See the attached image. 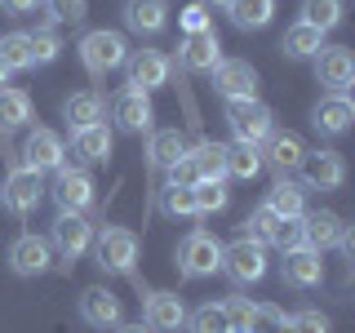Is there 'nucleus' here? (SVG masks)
Instances as JSON below:
<instances>
[{
  "label": "nucleus",
  "instance_id": "1",
  "mask_svg": "<svg viewBox=\"0 0 355 333\" xmlns=\"http://www.w3.org/2000/svg\"><path fill=\"white\" fill-rule=\"evenodd\" d=\"M125 58H129V44H125L120 31L98 27V31H85L80 36V62H85V71L94 76V80H103L107 71L125 67Z\"/></svg>",
  "mask_w": 355,
  "mask_h": 333
},
{
  "label": "nucleus",
  "instance_id": "2",
  "mask_svg": "<svg viewBox=\"0 0 355 333\" xmlns=\"http://www.w3.org/2000/svg\"><path fill=\"white\" fill-rule=\"evenodd\" d=\"M94 258L111 275H133V262H138V236H133L129 227L94 231Z\"/></svg>",
  "mask_w": 355,
  "mask_h": 333
},
{
  "label": "nucleus",
  "instance_id": "3",
  "mask_svg": "<svg viewBox=\"0 0 355 333\" xmlns=\"http://www.w3.org/2000/svg\"><path fill=\"white\" fill-rule=\"evenodd\" d=\"M271 107L262 103V98H231L227 103V125L236 133V142H249V147H258L266 142V133H271Z\"/></svg>",
  "mask_w": 355,
  "mask_h": 333
},
{
  "label": "nucleus",
  "instance_id": "4",
  "mask_svg": "<svg viewBox=\"0 0 355 333\" xmlns=\"http://www.w3.org/2000/svg\"><path fill=\"white\" fill-rule=\"evenodd\" d=\"M218 271L231 275V284H258L266 275V244H253L236 236L231 244H222V266Z\"/></svg>",
  "mask_w": 355,
  "mask_h": 333
},
{
  "label": "nucleus",
  "instance_id": "5",
  "mask_svg": "<svg viewBox=\"0 0 355 333\" xmlns=\"http://www.w3.org/2000/svg\"><path fill=\"white\" fill-rule=\"evenodd\" d=\"M222 266V244L209 236V231H191L182 244H178V271L187 280H205Z\"/></svg>",
  "mask_w": 355,
  "mask_h": 333
},
{
  "label": "nucleus",
  "instance_id": "6",
  "mask_svg": "<svg viewBox=\"0 0 355 333\" xmlns=\"http://www.w3.org/2000/svg\"><path fill=\"white\" fill-rule=\"evenodd\" d=\"M40 200H44V173L27 169V164H14L9 178H5V187H0V205H5L9 214L27 218Z\"/></svg>",
  "mask_w": 355,
  "mask_h": 333
},
{
  "label": "nucleus",
  "instance_id": "7",
  "mask_svg": "<svg viewBox=\"0 0 355 333\" xmlns=\"http://www.w3.org/2000/svg\"><path fill=\"white\" fill-rule=\"evenodd\" d=\"M173 76V62L164 58L160 49H133L125 58V85L138 89V94H151V89H164Z\"/></svg>",
  "mask_w": 355,
  "mask_h": 333
},
{
  "label": "nucleus",
  "instance_id": "8",
  "mask_svg": "<svg viewBox=\"0 0 355 333\" xmlns=\"http://www.w3.org/2000/svg\"><path fill=\"white\" fill-rule=\"evenodd\" d=\"M49 249H58L67 262L85 258V253L94 249V227L85 222V214H62L58 209V218H53V227H49Z\"/></svg>",
  "mask_w": 355,
  "mask_h": 333
},
{
  "label": "nucleus",
  "instance_id": "9",
  "mask_svg": "<svg viewBox=\"0 0 355 333\" xmlns=\"http://www.w3.org/2000/svg\"><path fill=\"white\" fill-rule=\"evenodd\" d=\"M53 200H58L62 214H85L94 205V178L80 164H62L58 178H53Z\"/></svg>",
  "mask_w": 355,
  "mask_h": 333
},
{
  "label": "nucleus",
  "instance_id": "10",
  "mask_svg": "<svg viewBox=\"0 0 355 333\" xmlns=\"http://www.w3.org/2000/svg\"><path fill=\"white\" fill-rule=\"evenodd\" d=\"M18 164H27V169H36V173H58L62 164H67L62 138L53 129H31L27 142H22V160Z\"/></svg>",
  "mask_w": 355,
  "mask_h": 333
},
{
  "label": "nucleus",
  "instance_id": "11",
  "mask_svg": "<svg viewBox=\"0 0 355 333\" xmlns=\"http://www.w3.org/2000/svg\"><path fill=\"white\" fill-rule=\"evenodd\" d=\"M315 80L329 89V94H347L355 85V58L347 44H324L315 53Z\"/></svg>",
  "mask_w": 355,
  "mask_h": 333
},
{
  "label": "nucleus",
  "instance_id": "12",
  "mask_svg": "<svg viewBox=\"0 0 355 333\" xmlns=\"http://www.w3.org/2000/svg\"><path fill=\"white\" fill-rule=\"evenodd\" d=\"M142 325H147L151 333H178L187 325V307L182 298L169 293V289H155V293L142 298Z\"/></svg>",
  "mask_w": 355,
  "mask_h": 333
},
{
  "label": "nucleus",
  "instance_id": "13",
  "mask_svg": "<svg viewBox=\"0 0 355 333\" xmlns=\"http://www.w3.org/2000/svg\"><path fill=\"white\" fill-rule=\"evenodd\" d=\"M209 76H214V89L227 103L231 98H258V67L244 58H222Z\"/></svg>",
  "mask_w": 355,
  "mask_h": 333
},
{
  "label": "nucleus",
  "instance_id": "14",
  "mask_svg": "<svg viewBox=\"0 0 355 333\" xmlns=\"http://www.w3.org/2000/svg\"><path fill=\"white\" fill-rule=\"evenodd\" d=\"M302 173H306V187L338 191V187L347 182V160H342V151L320 147V151H306V155H302Z\"/></svg>",
  "mask_w": 355,
  "mask_h": 333
},
{
  "label": "nucleus",
  "instance_id": "15",
  "mask_svg": "<svg viewBox=\"0 0 355 333\" xmlns=\"http://www.w3.org/2000/svg\"><path fill=\"white\" fill-rule=\"evenodd\" d=\"M80 320L94 325V329H103V333H111L116 325H125V307H120V298L111 293V289L94 284V289L80 293Z\"/></svg>",
  "mask_w": 355,
  "mask_h": 333
},
{
  "label": "nucleus",
  "instance_id": "16",
  "mask_svg": "<svg viewBox=\"0 0 355 333\" xmlns=\"http://www.w3.org/2000/svg\"><path fill=\"white\" fill-rule=\"evenodd\" d=\"M9 266H14L18 275H44L53 266V249L49 240L36 236V231H22V236L9 244Z\"/></svg>",
  "mask_w": 355,
  "mask_h": 333
},
{
  "label": "nucleus",
  "instance_id": "17",
  "mask_svg": "<svg viewBox=\"0 0 355 333\" xmlns=\"http://www.w3.org/2000/svg\"><path fill=\"white\" fill-rule=\"evenodd\" d=\"M178 62H182V71H191V76H209V71L222 62V40H218V31L209 27V31L187 36L182 49H178Z\"/></svg>",
  "mask_w": 355,
  "mask_h": 333
},
{
  "label": "nucleus",
  "instance_id": "18",
  "mask_svg": "<svg viewBox=\"0 0 355 333\" xmlns=\"http://www.w3.org/2000/svg\"><path fill=\"white\" fill-rule=\"evenodd\" d=\"M111 116L125 133H147L151 120H155V107H151V94H138V89H120L111 98Z\"/></svg>",
  "mask_w": 355,
  "mask_h": 333
},
{
  "label": "nucleus",
  "instance_id": "19",
  "mask_svg": "<svg viewBox=\"0 0 355 333\" xmlns=\"http://www.w3.org/2000/svg\"><path fill=\"white\" fill-rule=\"evenodd\" d=\"M302 236H306V249L324 253V249H338L342 244L347 222L333 214V209H315V214H302Z\"/></svg>",
  "mask_w": 355,
  "mask_h": 333
},
{
  "label": "nucleus",
  "instance_id": "20",
  "mask_svg": "<svg viewBox=\"0 0 355 333\" xmlns=\"http://www.w3.org/2000/svg\"><path fill=\"white\" fill-rule=\"evenodd\" d=\"M351 120H355V103H351L347 94L320 98L315 111H311V125H315L320 133H329V138H342V133L351 129Z\"/></svg>",
  "mask_w": 355,
  "mask_h": 333
},
{
  "label": "nucleus",
  "instance_id": "21",
  "mask_svg": "<svg viewBox=\"0 0 355 333\" xmlns=\"http://www.w3.org/2000/svg\"><path fill=\"white\" fill-rule=\"evenodd\" d=\"M280 280L288 289H315L324 280V262H320L315 249H293V253H284V262H280Z\"/></svg>",
  "mask_w": 355,
  "mask_h": 333
},
{
  "label": "nucleus",
  "instance_id": "22",
  "mask_svg": "<svg viewBox=\"0 0 355 333\" xmlns=\"http://www.w3.org/2000/svg\"><path fill=\"white\" fill-rule=\"evenodd\" d=\"M302 155H306V147H302V138L297 133H266V151H262V164H271L280 178H288L293 169H302Z\"/></svg>",
  "mask_w": 355,
  "mask_h": 333
},
{
  "label": "nucleus",
  "instance_id": "23",
  "mask_svg": "<svg viewBox=\"0 0 355 333\" xmlns=\"http://www.w3.org/2000/svg\"><path fill=\"white\" fill-rule=\"evenodd\" d=\"M125 27L138 36H160L169 27V0H125Z\"/></svg>",
  "mask_w": 355,
  "mask_h": 333
},
{
  "label": "nucleus",
  "instance_id": "24",
  "mask_svg": "<svg viewBox=\"0 0 355 333\" xmlns=\"http://www.w3.org/2000/svg\"><path fill=\"white\" fill-rule=\"evenodd\" d=\"M262 205L271 209L275 218H302V214H306V187L293 182V178H275Z\"/></svg>",
  "mask_w": 355,
  "mask_h": 333
},
{
  "label": "nucleus",
  "instance_id": "25",
  "mask_svg": "<svg viewBox=\"0 0 355 333\" xmlns=\"http://www.w3.org/2000/svg\"><path fill=\"white\" fill-rule=\"evenodd\" d=\"M187 155H191L200 182H227V142L205 138V142H196V147H187Z\"/></svg>",
  "mask_w": 355,
  "mask_h": 333
},
{
  "label": "nucleus",
  "instance_id": "26",
  "mask_svg": "<svg viewBox=\"0 0 355 333\" xmlns=\"http://www.w3.org/2000/svg\"><path fill=\"white\" fill-rule=\"evenodd\" d=\"M71 151L80 155L85 164H103L107 155H111V129H107V120H98V125H89V129H76L71 133Z\"/></svg>",
  "mask_w": 355,
  "mask_h": 333
},
{
  "label": "nucleus",
  "instance_id": "27",
  "mask_svg": "<svg viewBox=\"0 0 355 333\" xmlns=\"http://www.w3.org/2000/svg\"><path fill=\"white\" fill-rule=\"evenodd\" d=\"M31 120V98L22 89H0V138L18 133Z\"/></svg>",
  "mask_w": 355,
  "mask_h": 333
},
{
  "label": "nucleus",
  "instance_id": "28",
  "mask_svg": "<svg viewBox=\"0 0 355 333\" xmlns=\"http://www.w3.org/2000/svg\"><path fill=\"white\" fill-rule=\"evenodd\" d=\"M227 14L240 31H262L266 22L275 18V0H231Z\"/></svg>",
  "mask_w": 355,
  "mask_h": 333
},
{
  "label": "nucleus",
  "instance_id": "29",
  "mask_svg": "<svg viewBox=\"0 0 355 333\" xmlns=\"http://www.w3.org/2000/svg\"><path fill=\"white\" fill-rule=\"evenodd\" d=\"M280 49L288 53V58H315L320 49H324V31H315V27H306V22H293V27L284 31V40H280Z\"/></svg>",
  "mask_w": 355,
  "mask_h": 333
},
{
  "label": "nucleus",
  "instance_id": "30",
  "mask_svg": "<svg viewBox=\"0 0 355 333\" xmlns=\"http://www.w3.org/2000/svg\"><path fill=\"white\" fill-rule=\"evenodd\" d=\"M62 116H67V125H71V133L89 129V125L103 120V98H98V94H71L62 103Z\"/></svg>",
  "mask_w": 355,
  "mask_h": 333
},
{
  "label": "nucleus",
  "instance_id": "31",
  "mask_svg": "<svg viewBox=\"0 0 355 333\" xmlns=\"http://www.w3.org/2000/svg\"><path fill=\"white\" fill-rule=\"evenodd\" d=\"M342 14H347L342 0H302V18L297 22H306V27H315V31L329 36L333 27H342Z\"/></svg>",
  "mask_w": 355,
  "mask_h": 333
},
{
  "label": "nucleus",
  "instance_id": "32",
  "mask_svg": "<svg viewBox=\"0 0 355 333\" xmlns=\"http://www.w3.org/2000/svg\"><path fill=\"white\" fill-rule=\"evenodd\" d=\"M182 151H187V142H182V133H178V129H160V133H151V142H147L151 169H169Z\"/></svg>",
  "mask_w": 355,
  "mask_h": 333
},
{
  "label": "nucleus",
  "instance_id": "33",
  "mask_svg": "<svg viewBox=\"0 0 355 333\" xmlns=\"http://www.w3.org/2000/svg\"><path fill=\"white\" fill-rule=\"evenodd\" d=\"M262 173V151L249 147V142H236V147H227V178H258Z\"/></svg>",
  "mask_w": 355,
  "mask_h": 333
},
{
  "label": "nucleus",
  "instance_id": "34",
  "mask_svg": "<svg viewBox=\"0 0 355 333\" xmlns=\"http://www.w3.org/2000/svg\"><path fill=\"white\" fill-rule=\"evenodd\" d=\"M0 62L9 67V76H14V71H31V40H27V31H9V36H0Z\"/></svg>",
  "mask_w": 355,
  "mask_h": 333
},
{
  "label": "nucleus",
  "instance_id": "35",
  "mask_svg": "<svg viewBox=\"0 0 355 333\" xmlns=\"http://www.w3.org/2000/svg\"><path fill=\"white\" fill-rule=\"evenodd\" d=\"M187 333H231V320H227V311H222V302L196 307L191 316H187Z\"/></svg>",
  "mask_w": 355,
  "mask_h": 333
},
{
  "label": "nucleus",
  "instance_id": "36",
  "mask_svg": "<svg viewBox=\"0 0 355 333\" xmlns=\"http://www.w3.org/2000/svg\"><path fill=\"white\" fill-rule=\"evenodd\" d=\"M27 40H31V67H49V62H58L62 40L53 36V27H36V31H27Z\"/></svg>",
  "mask_w": 355,
  "mask_h": 333
},
{
  "label": "nucleus",
  "instance_id": "37",
  "mask_svg": "<svg viewBox=\"0 0 355 333\" xmlns=\"http://www.w3.org/2000/svg\"><path fill=\"white\" fill-rule=\"evenodd\" d=\"M284 329H288V316L271 302H258L249 311V325H244V333H284Z\"/></svg>",
  "mask_w": 355,
  "mask_h": 333
},
{
  "label": "nucleus",
  "instance_id": "38",
  "mask_svg": "<svg viewBox=\"0 0 355 333\" xmlns=\"http://www.w3.org/2000/svg\"><path fill=\"white\" fill-rule=\"evenodd\" d=\"M275 227H280V218H275L266 205H258V209L249 214V222H244V231H240V236H244V240H253V244H271Z\"/></svg>",
  "mask_w": 355,
  "mask_h": 333
},
{
  "label": "nucleus",
  "instance_id": "39",
  "mask_svg": "<svg viewBox=\"0 0 355 333\" xmlns=\"http://www.w3.org/2000/svg\"><path fill=\"white\" fill-rule=\"evenodd\" d=\"M89 14V0H44V22L49 27H58V22H85Z\"/></svg>",
  "mask_w": 355,
  "mask_h": 333
},
{
  "label": "nucleus",
  "instance_id": "40",
  "mask_svg": "<svg viewBox=\"0 0 355 333\" xmlns=\"http://www.w3.org/2000/svg\"><path fill=\"white\" fill-rule=\"evenodd\" d=\"M271 249H280V253L306 249V236H302V218H280V227H275V236H271Z\"/></svg>",
  "mask_w": 355,
  "mask_h": 333
},
{
  "label": "nucleus",
  "instance_id": "41",
  "mask_svg": "<svg viewBox=\"0 0 355 333\" xmlns=\"http://www.w3.org/2000/svg\"><path fill=\"white\" fill-rule=\"evenodd\" d=\"M164 214L169 218H196V191L191 187H164Z\"/></svg>",
  "mask_w": 355,
  "mask_h": 333
},
{
  "label": "nucleus",
  "instance_id": "42",
  "mask_svg": "<svg viewBox=\"0 0 355 333\" xmlns=\"http://www.w3.org/2000/svg\"><path fill=\"white\" fill-rule=\"evenodd\" d=\"M196 209L200 214H218V209H227V182H196Z\"/></svg>",
  "mask_w": 355,
  "mask_h": 333
},
{
  "label": "nucleus",
  "instance_id": "43",
  "mask_svg": "<svg viewBox=\"0 0 355 333\" xmlns=\"http://www.w3.org/2000/svg\"><path fill=\"white\" fill-rule=\"evenodd\" d=\"M222 311H227V320H231V333H244L253 302H249V298H240V293H231V298H222Z\"/></svg>",
  "mask_w": 355,
  "mask_h": 333
},
{
  "label": "nucleus",
  "instance_id": "44",
  "mask_svg": "<svg viewBox=\"0 0 355 333\" xmlns=\"http://www.w3.org/2000/svg\"><path fill=\"white\" fill-rule=\"evenodd\" d=\"M284 333H329V320L320 316V311H297V316H288V329Z\"/></svg>",
  "mask_w": 355,
  "mask_h": 333
},
{
  "label": "nucleus",
  "instance_id": "45",
  "mask_svg": "<svg viewBox=\"0 0 355 333\" xmlns=\"http://www.w3.org/2000/svg\"><path fill=\"white\" fill-rule=\"evenodd\" d=\"M200 182V173H196V164H191V155H178V160L169 164V182H164V187H196Z\"/></svg>",
  "mask_w": 355,
  "mask_h": 333
},
{
  "label": "nucleus",
  "instance_id": "46",
  "mask_svg": "<svg viewBox=\"0 0 355 333\" xmlns=\"http://www.w3.org/2000/svg\"><path fill=\"white\" fill-rule=\"evenodd\" d=\"M182 27H187V36H196V31H209V9H200L196 0L182 9Z\"/></svg>",
  "mask_w": 355,
  "mask_h": 333
},
{
  "label": "nucleus",
  "instance_id": "47",
  "mask_svg": "<svg viewBox=\"0 0 355 333\" xmlns=\"http://www.w3.org/2000/svg\"><path fill=\"white\" fill-rule=\"evenodd\" d=\"M36 5H40V0H0V9H5V14H14V18L36 14Z\"/></svg>",
  "mask_w": 355,
  "mask_h": 333
},
{
  "label": "nucleus",
  "instance_id": "48",
  "mask_svg": "<svg viewBox=\"0 0 355 333\" xmlns=\"http://www.w3.org/2000/svg\"><path fill=\"white\" fill-rule=\"evenodd\" d=\"M111 333H151V329H147V325H116Z\"/></svg>",
  "mask_w": 355,
  "mask_h": 333
},
{
  "label": "nucleus",
  "instance_id": "49",
  "mask_svg": "<svg viewBox=\"0 0 355 333\" xmlns=\"http://www.w3.org/2000/svg\"><path fill=\"white\" fill-rule=\"evenodd\" d=\"M196 5H200V9H227L231 0H196Z\"/></svg>",
  "mask_w": 355,
  "mask_h": 333
},
{
  "label": "nucleus",
  "instance_id": "50",
  "mask_svg": "<svg viewBox=\"0 0 355 333\" xmlns=\"http://www.w3.org/2000/svg\"><path fill=\"white\" fill-rule=\"evenodd\" d=\"M5 80H9V67H5V62H0V89H5Z\"/></svg>",
  "mask_w": 355,
  "mask_h": 333
}]
</instances>
